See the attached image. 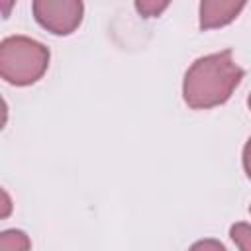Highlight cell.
<instances>
[{"instance_id":"cell-11","label":"cell","mask_w":251,"mask_h":251,"mask_svg":"<svg viewBox=\"0 0 251 251\" xmlns=\"http://www.w3.org/2000/svg\"><path fill=\"white\" fill-rule=\"evenodd\" d=\"M0 6L4 8V16H8V10L14 6V2H8V4H6V2H0Z\"/></svg>"},{"instance_id":"cell-12","label":"cell","mask_w":251,"mask_h":251,"mask_svg":"<svg viewBox=\"0 0 251 251\" xmlns=\"http://www.w3.org/2000/svg\"><path fill=\"white\" fill-rule=\"evenodd\" d=\"M247 106H249V110H251V94H249V98H247Z\"/></svg>"},{"instance_id":"cell-1","label":"cell","mask_w":251,"mask_h":251,"mask_svg":"<svg viewBox=\"0 0 251 251\" xmlns=\"http://www.w3.org/2000/svg\"><path fill=\"white\" fill-rule=\"evenodd\" d=\"M243 78V69L231 51H220L196 59L184 73L182 98L192 110H210L229 100Z\"/></svg>"},{"instance_id":"cell-13","label":"cell","mask_w":251,"mask_h":251,"mask_svg":"<svg viewBox=\"0 0 251 251\" xmlns=\"http://www.w3.org/2000/svg\"><path fill=\"white\" fill-rule=\"evenodd\" d=\"M249 212H251V204H249Z\"/></svg>"},{"instance_id":"cell-10","label":"cell","mask_w":251,"mask_h":251,"mask_svg":"<svg viewBox=\"0 0 251 251\" xmlns=\"http://www.w3.org/2000/svg\"><path fill=\"white\" fill-rule=\"evenodd\" d=\"M10 212H12V200H10V194H8L6 190H2V214H0V218L6 220V218L10 216Z\"/></svg>"},{"instance_id":"cell-6","label":"cell","mask_w":251,"mask_h":251,"mask_svg":"<svg viewBox=\"0 0 251 251\" xmlns=\"http://www.w3.org/2000/svg\"><path fill=\"white\" fill-rule=\"evenodd\" d=\"M229 237L239 247V251H251V226L245 222H237L229 227Z\"/></svg>"},{"instance_id":"cell-5","label":"cell","mask_w":251,"mask_h":251,"mask_svg":"<svg viewBox=\"0 0 251 251\" xmlns=\"http://www.w3.org/2000/svg\"><path fill=\"white\" fill-rule=\"evenodd\" d=\"M31 241L22 229H6L0 235V251H29Z\"/></svg>"},{"instance_id":"cell-3","label":"cell","mask_w":251,"mask_h":251,"mask_svg":"<svg viewBox=\"0 0 251 251\" xmlns=\"http://www.w3.org/2000/svg\"><path fill=\"white\" fill-rule=\"evenodd\" d=\"M31 12L35 22L53 35H69L80 25L84 6L78 0H35Z\"/></svg>"},{"instance_id":"cell-4","label":"cell","mask_w":251,"mask_h":251,"mask_svg":"<svg viewBox=\"0 0 251 251\" xmlns=\"http://www.w3.org/2000/svg\"><path fill=\"white\" fill-rule=\"evenodd\" d=\"M243 8H245V2H235V0H204V2H200V8H198L200 29L224 27V25L231 24L241 14Z\"/></svg>"},{"instance_id":"cell-7","label":"cell","mask_w":251,"mask_h":251,"mask_svg":"<svg viewBox=\"0 0 251 251\" xmlns=\"http://www.w3.org/2000/svg\"><path fill=\"white\" fill-rule=\"evenodd\" d=\"M167 8H169V2H159V0H139V2H135V10L145 18H157Z\"/></svg>"},{"instance_id":"cell-9","label":"cell","mask_w":251,"mask_h":251,"mask_svg":"<svg viewBox=\"0 0 251 251\" xmlns=\"http://www.w3.org/2000/svg\"><path fill=\"white\" fill-rule=\"evenodd\" d=\"M241 163H243V171H245V175L251 178V137H249V139L245 141V145H243Z\"/></svg>"},{"instance_id":"cell-2","label":"cell","mask_w":251,"mask_h":251,"mask_svg":"<svg viewBox=\"0 0 251 251\" xmlns=\"http://www.w3.org/2000/svg\"><path fill=\"white\" fill-rule=\"evenodd\" d=\"M49 67V49L27 35H10L0 43V75L16 86L37 82Z\"/></svg>"},{"instance_id":"cell-8","label":"cell","mask_w":251,"mask_h":251,"mask_svg":"<svg viewBox=\"0 0 251 251\" xmlns=\"http://www.w3.org/2000/svg\"><path fill=\"white\" fill-rule=\"evenodd\" d=\"M188 251H227L218 239H200L190 245Z\"/></svg>"}]
</instances>
